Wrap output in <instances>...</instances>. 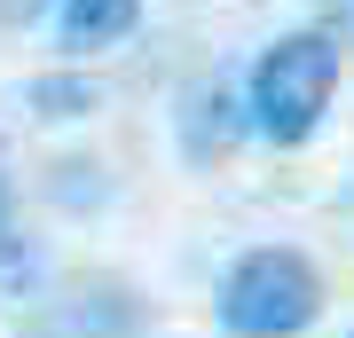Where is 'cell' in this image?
<instances>
[{
	"label": "cell",
	"mask_w": 354,
	"mask_h": 338,
	"mask_svg": "<svg viewBox=\"0 0 354 338\" xmlns=\"http://www.w3.org/2000/svg\"><path fill=\"white\" fill-rule=\"evenodd\" d=\"M323 314V276L307 252L291 244H260L228 267L221 283V323L236 338H299L307 323Z\"/></svg>",
	"instance_id": "7a4b0ae2"
},
{
	"label": "cell",
	"mask_w": 354,
	"mask_h": 338,
	"mask_svg": "<svg viewBox=\"0 0 354 338\" xmlns=\"http://www.w3.org/2000/svg\"><path fill=\"white\" fill-rule=\"evenodd\" d=\"M330 95H339V48H330V32H283L276 48L252 55V79H244L252 134L276 142V150L315 142Z\"/></svg>",
	"instance_id": "6da1fadb"
},
{
	"label": "cell",
	"mask_w": 354,
	"mask_h": 338,
	"mask_svg": "<svg viewBox=\"0 0 354 338\" xmlns=\"http://www.w3.org/2000/svg\"><path fill=\"white\" fill-rule=\"evenodd\" d=\"M55 0H0V32H24L32 16H48Z\"/></svg>",
	"instance_id": "52a82bcc"
},
{
	"label": "cell",
	"mask_w": 354,
	"mask_h": 338,
	"mask_svg": "<svg viewBox=\"0 0 354 338\" xmlns=\"http://www.w3.org/2000/svg\"><path fill=\"white\" fill-rule=\"evenodd\" d=\"M174 134H181V158L189 165H213V158H228L252 134V102H244V87H228V79H189L181 87V111H174Z\"/></svg>",
	"instance_id": "3957f363"
},
{
	"label": "cell",
	"mask_w": 354,
	"mask_h": 338,
	"mask_svg": "<svg viewBox=\"0 0 354 338\" xmlns=\"http://www.w3.org/2000/svg\"><path fill=\"white\" fill-rule=\"evenodd\" d=\"M24 102L39 118H87V111H102V87L87 71H39L32 87H24Z\"/></svg>",
	"instance_id": "5b68a950"
},
{
	"label": "cell",
	"mask_w": 354,
	"mask_h": 338,
	"mask_svg": "<svg viewBox=\"0 0 354 338\" xmlns=\"http://www.w3.org/2000/svg\"><path fill=\"white\" fill-rule=\"evenodd\" d=\"M142 24V0H55V39L71 55H102L118 39H134Z\"/></svg>",
	"instance_id": "277c9868"
},
{
	"label": "cell",
	"mask_w": 354,
	"mask_h": 338,
	"mask_svg": "<svg viewBox=\"0 0 354 338\" xmlns=\"http://www.w3.org/2000/svg\"><path fill=\"white\" fill-rule=\"evenodd\" d=\"M24 252H16V213H8V142H0V276H24Z\"/></svg>",
	"instance_id": "8992f818"
},
{
	"label": "cell",
	"mask_w": 354,
	"mask_h": 338,
	"mask_svg": "<svg viewBox=\"0 0 354 338\" xmlns=\"http://www.w3.org/2000/svg\"><path fill=\"white\" fill-rule=\"evenodd\" d=\"M346 338H354V330H346Z\"/></svg>",
	"instance_id": "ba28073f"
}]
</instances>
